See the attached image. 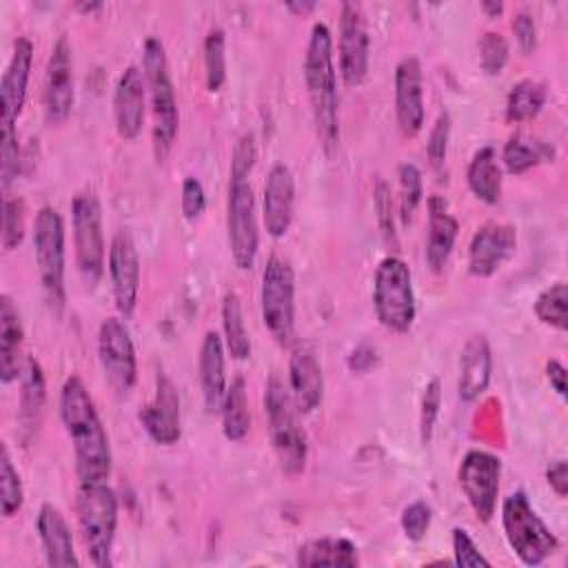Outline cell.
<instances>
[{
    "instance_id": "15",
    "label": "cell",
    "mask_w": 568,
    "mask_h": 568,
    "mask_svg": "<svg viewBox=\"0 0 568 568\" xmlns=\"http://www.w3.org/2000/svg\"><path fill=\"white\" fill-rule=\"evenodd\" d=\"M44 118L49 124H62L75 100L73 89V60H71V47L64 36H60L51 49L47 73H44Z\"/></svg>"
},
{
    "instance_id": "51",
    "label": "cell",
    "mask_w": 568,
    "mask_h": 568,
    "mask_svg": "<svg viewBox=\"0 0 568 568\" xmlns=\"http://www.w3.org/2000/svg\"><path fill=\"white\" fill-rule=\"evenodd\" d=\"M546 481L555 490L557 497L568 495V466L564 459H557L546 468Z\"/></svg>"
},
{
    "instance_id": "26",
    "label": "cell",
    "mask_w": 568,
    "mask_h": 568,
    "mask_svg": "<svg viewBox=\"0 0 568 568\" xmlns=\"http://www.w3.org/2000/svg\"><path fill=\"white\" fill-rule=\"evenodd\" d=\"M459 233V222L455 215L448 211V204L442 195H430L428 197V235H426V264L430 271L439 273L455 246Z\"/></svg>"
},
{
    "instance_id": "33",
    "label": "cell",
    "mask_w": 568,
    "mask_h": 568,
    "mask_svg": "<svg viewBox=\"0 0 568 568\" xmlns=\"http://www.w3.org/2000/svg\"><path fill=\"white\" fill-rule=\"evenodd\" d=\"M222 331H224V348L233 359H246L251 355V337L244 326L242 304L237 293L229 291L222 297Z\"/></svg>"
},
{
    "instance_id": "7",
    "label": "cell",
    "mask_w": 568,
    "mask_h": 568,
    "mask_svg": "<svg viewBox=\"0 0 568 568\" xmlns=\"http://www.w3.org/2000/svg\"><path fill=\"white\" fill-rule=\"evenodd\" d=\"M373 308L382 326L393 333H406L417 315L413 275L397 255H386L373 280Z\"/></svg>"
},
{
    "instance_id": "21",
    "label": "cell",
    "mask_w": 568,
    "mask_h": 568,
    "mask_svg": "<svg viewBox=\"0 0 568 568\" xmlns=\"http://www.w3.org/2000/svg\"><path fill=\"white\" fill-rule=\"evenodd\" d=\"M293 206H295L293 171L284 162H277L271 166L266 175L264 195H262V220L271 237L286 235L293 222Z\"/></svg>"
},
{
    "instance_id": "55",
    "label": "cell",
    "mask_w": 568,
    "mask_h": 568,
    "mask_svg": "<svg viewBox=\"0 0 568 568\" xmlns=\"http://www.w3.org/2000/svg\"><path fill=\"white\" fill-rule=\"evenodd\" d=\"M317 4L315 2H288L286 4V9L288 11H295V13H308V11H313Z\"/></svg>"
},
{
    "instance_id": "1",
    "label": "cell",
    "mask_w": 568,
    "mask_h": 568,
    "mask_svg": "<svg viewBox=\"0 0 568 568\" xmlns=\"http://www.w3.org/2000/svg\"><path fill=\"white\" fill-rule=\"evenodd\" d=\"M60 419L73 444L80 481H100L111 473V444L95 404L78 375H69L60 388Z\"/></svg>"
},
{
    "instance_id": "39",
    "label": "cell",
    "mask_w": 568,
    "mask_h": 568,
    "mask_svg": "<svg viewBox=\"0 0 568 568\" xmlns=\"http://www.w3.org/2000/svg\"><path fill=\"white\" fill-rule=\"evenodd\" d=\"M399 178V215L402 222L408 224L424 197V180L422 171L413 162H402L397 169Z\"/></svg>"
},
{
    "instance_id": "44",
    "label": "cell",
    "mask_w": 568,
    "mask_h": 568,
    "mask_svg": "<svg viewBox=\"0 0 568 568\" xmlns=\"http://www.w3.org/2000/svg\"><path fill=\"white\" fill-rule=\"evenodd\" d=\"M430 521H433V510L426 501L417 499V501H410L404 510H402V530L404 535L410 539V541H422L430 528Z\"/></svg>"
},
{
    "instance_id": "24",
    "label": "cell",
    "mask_w": 568,
    "mask_h": 568,
    "mask_svg": "<svg viewBox=\"0 0 568 568\" xmlns=\"http://www.w3.org/2000/svg\"><path fill=\"white\" fill-rule=\"evenodd\" d=\"M44 399H47V382H44L42 366L38 359L27 357L20 375V404H18L20 439L24 446H29L40 430Z\"/></svg>"
},
{
    "instance_id": "2",
    "label": "cell",
    "mask_w": 568,
    "mask_h": 568,
    "mask_svg": "<svg viewBox=\"0 0 568 568\" xmlns=\"http://www.w3.org/2000/svg\"><path fill=\"white\" fill-rule=\"evenodd\" d=\"M304 84L317 140L326 153H333L339 144V93L333 62V36L324 22L311 27L304 55Z\"/></svg>"
},
{
    "instance_id": "45",
    "label": "cell",
    "mask_w": 568,
    "mask_h": 568,
    "mask_svg": "<svg viewBox=\"0 0 568 568\" xmlns=\"http://www.w3.org/2000/svg\"><path fill=\"white\" fill-rule=\"evenodd\" d=\"M448 140H450V115L444 111L437 115V120L428 133V140H426V155H428L430 166L439 169L444 164L446 153H448Z\"/></svg>"
},
{
    "instance_id": "11",
    "label": "cell",
    "mask_w": 568,
    "mask_h": 568,
    "mask_svg": "<svg viewBox=\"0 0 568 568\" xmlns=\"http://www.w3.org/2000/svg\"><path fill=\"white\" fill-rule=\"evenodd\" d=\"M226 231L229 248L237 268L248 271L255 264L260 231L255 215V195L248 178L231 175L226 197Z\"/></svg>"
},
{
    "instance_id": "20",
    "label": "cell",
    "mask_w": 568,
    "mask_h": 568,
    "mask_svg": "<svg viewBox=\"0 0 568 568\" xmlns=\"http://www.w3.org/2000/svg\"><path fill=\"white\" fill-rule=\"evenodd\" d=\"M395 115L406 138H415L424 126V75L415 55L402 58L395 67Z\"/></svg>"
},
{
    "instance_id": "22",
    "label": "cell",
    "mask_w": 568,
    "mask_h": 568,
    "mask_svg": "<svg viewBox=\"0 0 568 568\" xmlns=\"http://www.w3.org/2000/svg\"><path fill=\"white\" fill-rule=\"evenodd\" d=\"M144 98L146 80L140 67H126L115 84L113 93V118L115 131L122 140H133L140 135L144 124Z\"/></svg>"
},
{
    "instance_id": "47",
    "label": "cell",
    "mask_w": 568,
    "mask_h": 568,
    "mask_svg": "<svg viewBox=\"0 0 568 568\" xmlns=\"http://www.w3.org/2000/svg\"><path fill=\"white\" fill-rule=\"evenodd\" d=\"M257 160V149H255V138L253 133H244L235 146H233V155H231V175H240V178H248L253 166Z\"/></svg>"
},
{
    "instance_id": "28",
    "label": "cell",
    "mask_w": 568,
    "mask_h": 568,
    "mask_svg": "<svg viewBox=\"0 0 568 568\" xmlns=\"http://www.w3.org/2000/svg\"><path fill=\"white\" fill-rule=\"evenodd\" d=\"M200 384L204 408L209 415L220 413L222 399L226 395V373H224V342L215 331H206L200 346Z\"/></svg>"
},
{
    "instance_id": "43",
    "label": "cell",
    "mask_w": 568,
    "mask_h": 568,
    "mask_svg": "<svg viewBox=\"0 0 568 568\" xmlns=\"http://www.w3.org/2000/svg\"><path fill=\"white\" fill-rule=\"evenodd\" d=\"M22 166V151L18 144V133L13 131H0V175L2 186L9 189V184L18 178Z\"/></svg>"
},
{
    "instance_id": "8",
    "label": "cell",
    "mask_w": 568,
    "mask_h": 568,
    "mask_svg": "<svg viewBox=\"0 0 568 568\" xmlns=\"http://www.w3.org/2000/svg\"><path fill=\"white\" fill-rule=\"evenodd\" d=\"M33 253L49 308L60 315L67 302L64 288V222L53 206H42L33 222Z\"/></svg>"
},
{
    "instance_id": "37",
    "label": "cell",
    "mask_w": 568,
    "mask_h": 568,
    "mask_svg": "<svg viewBox=\"0 0 568 568\" xmlns=\"http://www.w3.org/2000/svg\"><path fill=\"white\" fill-rule=\"evenodd\" d=\"M204 75L209 91H220L226 80V40L217 27L204 38Z\"/></svg>"
},
{
    "instance_id": "46",
    "label": "cell",
    "mask_w": 568,
    "mask_h": 568,
    "mask_svg": "<svg viewBox=\"0 0 568 568\" xmlns=\"http://www.w3.org/2000/svg\"><path fill=\"white\" fill-rule=\"evenodd\" d=\"M453 559H455V566H459V568H475V566L488 568L490 566V561L481 555V550L477 548V544L464 528H453Z\"/></svg>"
},
{
    "instance_id": "9",
    "label": "cell",
    "mask_w": 568,
    "mask_h": 568,
    "mask_svg": "<svg viewBox=\"0 0 568 568\" xmlns=\"http://www.w3.org/2000/svg\"><path fill=\"white\" fill-rule=\"evenodd\" d=\"M262 320L277 344L288 346L295 333V277L284 257L271 255L262 271Z\"/></svg>"
},
{
    "instance_id": "25",
    "label": "cell",
    "mask_w": 568,
    "mask_h": 568,
    "mask_svg": "<svg viewBox=\"0 0 568 568\" xmlns=\"http://www.w3.org/2000/svg\"><path fill=\"white\" fill-rule=\"evenodd\" d=\"M493 375V353L484 335H473L459 355L457 393L462 402H475L484 395Z\"/></svg>"
},
{
    "instance_id": "4",
    "label": "cell",
    "mask_w": 568,
    "mask_h": 568,
    "mask_svg": "<svg viewBox=\"0 0 568 568\" xmlns=\"http://www.w3.org/2000/svg\"><path fill=\"white\" fill-rule=\"evenodd\" d=\"M142 73L146 80V91L151 98V118H153V153L155 160L162 162L173 142L178 138L180 126V111L173 91V82L169 75L164 44L158 38H146L142 49Z\"/></svg>"
},
{
    "instance_id": "18",
    "label": "cell",
    "mask_w": 568,
    "mask_h": 568,
    "mask_svg": "<svg viewBox=\"0 0 568 568\" xmlns=\"http://www.w3.org/2000/svg\"><path fill=\"white\" fill-rule=\"evenodd\" d=\"M138 419L155 444L171 446L180 439V395L164 373H158L155 395L138 410Z\"/></svg>"
},
{
    "instance_id": "56",
    "label": "cell",
    "mask_w": 568,
    "mask_h": 568,
    "mask_svg": "<svg viewBox=\"0 0 568 568\" xmlns=\"http://www.w3.org/2000/svg\"><path fill=\"white\" fill-rule=\"evenodd\" d=\"M100 9H102V2H80L78 4V11H82V13H93Z\"/></svg>"
},
{
    "instance_id": "3",
    "label": "cell",
    "mask_w": 568,
    "mask_h": 568,
    "mask_svg": "<svg viewBox=\"0 0 568 568\" xmlns=\"http://www.w3.org/2000/svg\"><path fill=\"white\" fill-rule=\"evenodd\" d=\"M78 526L82 544L93 566L111 568V548L118 526V497L104 481H80L75 495Z\"/></svg>"
},
{
    "instance_id": "13",
    "label": "cell",
    "mask_w": 568,
    "mask_h": 568,
    "mask_svg": "<svg viewBox=\"0 0 568 568\" xmlns=\"http://www.w3.org/2000/svg\"><path fill=\"white\" fill-rule=\"evenodd\" d=\"M98 357L113 390L126 395L138 379V359L133 337L120 317L102 320L98 328Z\"/></svg>"
},
{
    "instance_id": "27",
    "label": "cell",
    "mask_w": 568,
    "mask_h": 568,
    "mask_svg": "<svg viewBox=\"0 0 568 568\" xmlns=\"http://www.w3.org/2000/svg\"><path fill=\"white\" fill-rule=\"evenodd\" d=\"M288 393L300 413H311L324 395V373L315 355L300 348L288 359Z\"/></svg>"
},
{
    "instance_id": "34",
    "label": "cell",
    "mask_w": 568,
    "mask_h": 568,
    "mask_svg": "<svg viewBox=\"0 0 568 568\" xmlns=\"http://www.w3.org/2000/svg\"><path fill=\"white\" fill-rule=\"evenodd\" d=\"M546 104V84L537 80H519L513 84L506 98V120L526 122L532 120Z\"/></svg>"
},
{
    "instance_id": "12",
    "label": "cell",
    "mask_w": 568,
    "mask_h": 568,
    "mask_svg": "<svg viewBox=\"0 0 568 568\" xmlns=\"http://www.w3.org/2000/svg\"><path fill=\"white\" fill-rule=\"evenodd\" d=\"M501 462L497 455L473 448L457 468L459 488L479 521H490L497 508Z\"/></svg>"
},
{
    "instance_id": "38",
    "label": "cell",
    "mask_w": 568,
    "mask_h": 568,
    "mask_svg": "<svg viewBox=\"0 0 568 568\" xmlns=\"http://www.w3.org/2000/svg\"><path fill=\"white\" fill-rule=\"evenodd\" d=\"M24 501V490L20 475L9 457L7 446L0 448V510L4 517L16 515L22 508Z\"/></svg>"
},
{
    "instance_id": "49",
    "label": "cell",
    "mask_w": 568,
    "mask_h": 568,
    "mask_svg": "<svg viewBox=\"0 0 568 568\" xmlns=\"http://www.w3.org/2000/svg\"><path fill=\"white\" fill-rule=\"evenodd\" d=\"M375 211H377V222L382 233L388 240H395V231H393V193L390 186L384 180H377L375 184Z\"/></svg>"
},
{
    "instance_id": "42",
    "label": "cell",
    "mask_w": 568,
    "mask_h": 568,
    "mask_svg": "<svg viewBox=\"0 0 568 568\" xmlns=\"http://www.w3.org/2000/svg\"><path fill=\"white\" fill-rule=\"evenodd\" d=\"M24 237V202L20 197H4L2 204V246L16 248Z\"/></svg>"
},
{
    "instance_id": "23",
    "label": "cell",
    "mask_w": 568,
    "mask_h": 568,
    "mask_svg": "<svg viewBox=\"0 0 568 568\" xmlns=\"http://www.w3.org/2000/svg\"><path fill=\"white\" fill-rule=\"evenodd\" d=\"M36 530L42 544L47 566L78 568L80 559L73 548V535L64 515L53 504H42L36 519Z\"/></svg>"
},
{
    "instance_id": "10",
    "label": "cell",
    "mask_w": 568,
    "mask_h": 568,
    "mask_svg": "<svg viewBox=\"0 0 568 568\" xmlns=\"http://www.w3.org/2000/svg\"><path fill=\"white\" fill-rule=\"evenodd\" d=\"M71 224L78 271L89 286H95L104 273V233L102 209L93 191H82L71 200Z\"/></svg>"
},
{
    "instance_id": "16",
    "label": "cell",
    "mask_w": 568,
    "mask_h": 568,
    "mask_svg": "<svg viewBox=\"0 0 568 568\" xmlns=\"http://www.w3.org/2000/svg\"><path fill=\"white\" fill-rule=\"evenodd\" d=\"M109 275L113 288V302L122 317H131L138 304L140 291V257L129 231L120 229L109 248Z\"/></svg>"
},
{
    "instance_id": "54",
    "label": "cell",
    "mask_w": 568,
    "mask_h": 568,
    "mask_svg": "<svg viewBox=\"0 0 568 568\" xmlns=\"http://www.w3.org/2000/svg\"><path fill=\"white\" fill-rule=\"evenodd\" d=\"M481 9H484L490 18H497V16L504 11V4L497 2V0H484V2H481Z\"/></svg>"
},
{
    "instance_id": "48",
    "label": "cell",
    "mask_w": 568,
    "mask_h": 568,
    "mask_svg": "<svg viewBox=\"0 0 568 568\" xmlns=\"http://www.w3.org/2000/svg\"><path fill=\"white\" fill-rule=\"evenodd\" d=\"M180 206L186 220H197L206 206V193L204 186L197 178H184L182 182V197H180Z\"/></svg>"
},
{
    "instance_id": "35",
    "label": "cell",
    "mask_w": 568,
    "mask_h": 568,
    "mask_svg": "<svg viewBox=\"0 0 568 568\" xmlns=\"http://www.w3.org/2000/svg\"><path fill=\"white\" fill-rule=\"evenodd\" d=\"M548 158H552V149L548 144L530 140L521 133L513 135L501 149V162L508 173H526Z\"/></svg>"
},
{
    "instance_id": "53",
    "label": "cell",
    "mask_w": 568,
    "mask_h": 568,
    "mask_svg": "<svg viewBox=\"0 0 568 568\" xmlns=\"http://www.w3.org/2000/svg\"><path fill=\"white\" fill-rule=\"evenodd\" d=\"M546 377L559 397H566V366L559 359L546 362Z\"/></svg>"
},
{
    "instance_id": "19",
    "label": "cell",
    "mask_w": 568,
    "mask_h": 568,
    "mask_svg": "<svg viewBox=\"0 0 568 568\" xmlns=\"http://www.w3.org/2000/svg\"><path fill=\"white\" fill-rule=\"evenodd\" d=\"M31 62H33V42L29 38H18L13 42V53L0 82V131L16 129V120L22 113V106L27 100Z\"/></svg>"
},
{
    "instance_id": "36",
    "label": "cell",
    "mask_w": 568,
    "mask_h": 568,
    "mask_svg": "<svg viewBox=\"0 0 568 568\" xmlns=\"http://www.w3.org/2000/svg\"><path fill=\"white\" fill-rule=\"evenodd\" d=\"M568 288L564 282H555L548 288H544L535 300V315L539 322H544L550 328L566 331L568 328Z\"/></svg>"
},
{
    "instance_id": "30",
    "label": "cell",
    "mask_w": 568,
    "mask_h": 568,
    "mask_svg": "<svg viewBox=\"0 0 568 568\" xmlns=\"http://www.w3.org/2000/svg\"><path fill=\"white\" fill-rule=\"evenodd\" d=\"M297 566H344L353 568L359 564L357 546L344 537H320L311 539L297 550Z\"/></svg>"
},
{
    "instance_id": "40",
    "label": "cell",
    "mask_w": 568,
    "mask_h": 568,
    "mask_svg": "<svg viewBox=\"0 0 568 568\" xmlns=\"http://www.w3.org/2000/svg\"><path fill=\"white\" fill-rule=\"evenodd\" d=\"M439 406H442V382L437 377H433L426 386H424V395H422V406H419V442L426 446L433 439V430H435V422L439 415Z\"/></svg>"
},
{
    "instance_id": "32",
    "label": "cell",
    "mask_w": 568,
    "mask_h": 568,
    "mask_svg": "<svg viewBox=\"0 0 568 568\" xmlns=\"http://www.w3.org/2000/svg\"><path fill=\"white\" fill-rule=\"evenodd\" d=\"M222 433L231 442H240L246 437L251 428V413H248V395L244 377H235L231 386H226V395L222 399Z\"/></svg>"
},
{
    "instance_id": "52",
    "label": "cell",
    "mask_w": 568,
    "mask_h": 568,
    "mask_svg": "<svg viewBox=\"0 0 568 568\" xmlns=\"http://www.w3.org/2000/svg\"><path fill=\"white\" fill-rule=\"evenodd\" d=\"M375 362H377V351L371 344H359L357 348H353L348 357V368L353 373H364L371 366H375Z\"/></svg>"
},
{
    "instance_id": "6",
    "label": "cell",
    "mask_w": 568,
    "mask_h": 568,
    "mask_svg": "<svg viewBox=\"0 0 568 568\" xmlns=\"http://www.w3.org/2000/svg\"><path fill=\"white\" fill-rule=\"evenodd\" d=\"M501 526L508 546L524 566H541L559 548V539L530 506L526 493L517 490L501 504Z\"/></svg>"
},
{
    "instance_id": "29",
    "label": "cell",
    "mask_w": 568,
    "mask_h": 568,
    "mask_svg": "<svg viewBox=\"0 0 568 568\" xmlns=\"http://www.w3.org/2000/svg\"><path fill=\"white\" fill-rule=\"evenodd\" d=\"M22 342L24 328L20 322L18 306L4 293L0 297V379L2 384H11L22 375Z\"/></svg>"
},
{
    "instance_id": "31",
    "label": "cell",
    "mask_w": 568,
    "mask_h": 568,
    "mask_svg": "<svg viewBox=\"0 0 568 568\" xmlns=\"http://www.w3.org/2000/svg\"><path fill=\"white\" fill-rule=\"evenodd\" d=\"M468 189L486 204H497L501 197V169L497 164V151L493 146H481L466 171Z\"/></svg>"
},
{
    "instance_id": "14",
    "label": "cell",
    "mask_w": 568,
    "mask_h": 568,
    "mask_svg": "<svg viewBox=\"0 0 568 568\" xmlns=\"http://www.w3.org/2000/svg\"><path fill=\"white\" fill-rule=\"evenodd\" d=\"M339 73L346 87H357L368 73L371 38L364 9L357 2H344L339 9Z\"/></svg>"
},
{
    "instance_id": "5",
    "label": "cell",
    "mask_w": 568,
    "mask_h": 568,
    "mask_svg": "<svg viewBox=\"0 0 568 568\" xmlns=\"http://www.w3.org/2000/svg\"><path fill=\"white\" fill-rule=\"evenodd\" d=\"M264 410L268 419V435L280 462V468L295 477L304 470L308 457V442L306 433L297 422V408L284 382L280 377H271L264 393Z\"/></svg>"
},
{
    "instance_id": "50",
    "label": "cell",
    "mask_w": 568,
    "mask_h": 568,
    "mask_svg": "<svg viewBox=\"0 0 568 568\" xmlns=\"http://www.w3.org/2000/svg\"><path fill=\"white\" fill-rule=\"evenodd\" d=\"M513 33L524 53H532L537 47V24L528 11H517L513 18Z\"/></svg>"
},
{
    "instance_id": "41",
    "label": "cell",
    "mask_w": 568,
    "mask_h": 568,
    "mask_svg": "<svg viewBox=\"0 0 568 568\" xmlns=\"http://www.w3.org/2000/svg\"><path fill=\"white\" fill-rule=\"evenodd\" d=\"M479 62L488 75L501 73L508 62V42L497 31H486L479 38Z\"/></svg>"
},
{
    "instance_id": "17",
    "label": "cell",
    "mask_w": 568,
    "mask_h": 568,
    "mask_svg": "<svg viewBox=\"0 0 568 568\" xmlns=\"http://www.w3.org/2000/svg\"><path fill=\"white\" fill-rule=\"evenodd\" d=\"M517 231L510 224L488 222L479 226L468 244V271L475 277H490L515 255Z\"/></svg>"
}]
</instances>
